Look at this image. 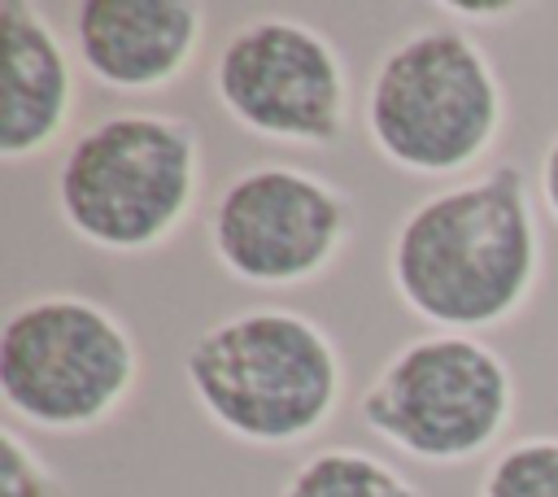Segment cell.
I'll return each instance as SVG.
<instances>
[{"mask_svg":"<svg viewBox=\"0 0 558 497\" xmlns=\"http://www.w3.org/2000/svg\"><path fill=\"white\" fill-rule=\"evenodd\" d=\"M545 266L527 174L493 161L423 196L388 240V283L432 331L480 336L532 301Z\"/></svg>","mask_w":558,"mask_h":497,"instance_id":"obj_1","label":"cell"},{"mask_svg":"<svg viewBox=\"0 0 558 497\" xmlns=\"http://www.w3.org/2000/svg\"><path fill=\"white\" fill-rule=\"evenodd\" d=\"M183 384L222 436L253 449H288L336 419L344 357L310 314L262 305L205 327L183 353Z\"/></svg>","mask_w":558,"mask_h":497,"instance_id":"obj_2","label":"cell"},{"mask_svg":"<svg viewBox=\"0 0 558 497\" xmlns=\"http://www.w3.org/2000/svg\"><path fill=\"white\" fill-rule=\"evenodd\" d=\"M201 196V131L183 113L118 109L83 126L52 179L70 235L135 257L170 244Z\"/></svg>","mask_w":558,"mask_h":497,"instance_id":"obj_3","label":"cell"},{"mask_svg":"<svg viewBox=\"0 0 558 497\" xmlns=\"http://www.w3.org/2000/svg\"><path fill=\"white\" fill-rule=\"evenodd\" d=\"M362 122L375 153L418 179L484 170L506 126V87L493 57L453 22L401 35L371 70Z\"/></svg>","mask_w":558,"mask_h":497,"instance_id":"obj_4","label":"cell"},{"mask_svg":"<svg viewBox=\"0 0 558 497\" xmlns=\"http://www.w3.org/2000/svg\"><path fill=\"white\" fill-rule=\"evenodd\" d=\"M144 353L96 296H22L0 323V401L13 423L52 436L105 427L135 397Z\"/></svg>","mask_w":558,"mask_h":497,"instance_id":"obj_5","label":"cell"},{"mask_svg":"<svg viewBox=\"0 0 558 497\" xmlns=\"http://www.w3.org/2000/svg\"><path fill=\"white\" fill-rule=\"evenodd\" d=\"M357 419L423 466H462L497 453L514 419V375L488 340L427 331L379 362L357 397Z\"/></svg>","mask_w":558,"mask_h":497,"instance_id":"obj_6","label":"cell"},{"mask_svg":"<svg viewBox=\"0 0 558 497\" xmlns=\"http://www.w3.org/2000/svg\"><path fill=\"white\" fill-rule=\"evenodd\" d=\"M353 231V196L292 161H262L231 174L205 214L214 262L235 283L266 292L323 279L344 257Z\"/></svg>","mask_w":558,"mask_h":497,"instance_id":"obj_7","label":"cell"},{"mask_svg":"<svg viewBox=\"0 0 558 497\" xmlns=\"http://www.w3.org/2000/svg\"><path fill=\"white\" fill-rule=\"evenodd\" d=\"M214 100L270 144L336 148L353 113V78L340 48L305 17L257 13L214 52Z\"/></svg>","mask_w":558,"mask_h":497,"instance_id":"obj_8","label":"cell"},{"mask_svg":"<svg viewBox=\"0 0 558 497\" xmlns=\"http://www.w3.org/2000/svg\"><path fill=\"white\" fill-rule=\"evenodd\" d=\"M74 61L113 96H157L201 57L196 0H83L70 13Z\"/></svg>","mask_w":558,"mask_h":497,"instance_id":"obj_9","label":"cell"},{"mask_svg":"<svg viewBox=\"0 0 558 497\" xmlns=\"http://www.w3.org/2000/svg\"><path fill=\"white\" fill-rule=\"evenodd\" d=\"M0 161L26 166L44 157L74 122L78 74L61 31L39 4H0Z\"/></svg>","mask_w":558,"mask_h":497,"instance_id":"obj_10","label":"cell"},{"mask_svg":"<svg viewBox=\"0 0 558 497\" xmlns=\"http://www.w3.org/2000/svg\"><path fill=\"white\" fill-rule=\"evenodd\" d=\"M279 497H427V488L371 449L331 445L301 458Z\"/></svg>","mask_w":558,"mask_h":497,"instance_id":"obj_11","label":"cell"},{"mask_svg":"<svg viewBox=\"0 0 558 497\" xmlns=\"http://www.w3.org/2000/svg\"><path fill=\"white\" fill-rule=\"evenodd\" d=\"M475 497H558V436H519L501 445Z\"/></svg>","mask_w":558,"mask_h":497,"instance_id":"obj_12","label":"cell"},{"mask_svg":"<svg viewBox=\"0 0 558 497\" xmlns=\"http://www.w3.org/2000/svg\"><path fill=\"white\" fill-rule=\"evenodd\" d=\"M0 497H61L52 466L17 423L0 427Z\"/></svg>","mask_w":558,"mask_h":497,"instance_id":"obj_13","label":"cell"},{"mask_svg":"<svg viewBox=\"0 0 558 497\" xmlns=\"http://www.w3.org/2000/svg\"><path fill=\"white\" fill-rule=\"evenodd\" d=\"M453 26L458 22H471V26H497V22H510V17H519L523 13V4H501V0H480V4H466V0H445V4H436Z\"/></svg>","mask_w":558,"mask_h":497,"instance_id":"obj_14","label":"cell"},{"mask_svg":"<svg viewBox=\"0 0 558 497\" xmlns=\"http://www.w3.org/2000/svg\"><path fill=\"white\" fill-rule=\"evenodd\" d=\"M536 187H541V201H545L549 218L558 222V131H554V140H549V144H545V153H541Z\"/></svg>","mask_w":558,"mask_h":497,"instance_id":"obj_15","label":"cell"}]
</instances>
